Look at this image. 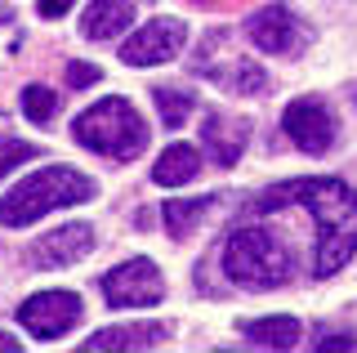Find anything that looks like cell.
<instances>
[{
	"mask_svg": "<svg viewBox=\"0 0 357 353\" xmlns=\"http://www.w3.org/2000/svg\"><path fill=\"white\" fill-rule=\"evenodd\" d=\"M308 206L317 219V250H312V273L317 278H335L353 255H357V193L344 179H290L268 188L255 211H282V206Z\"/></svg>",
	"mask_w": 357,
	"mask_h": 353,
	"instance_id": "1",
	"label": "cell"
},
{
	"mask_svg": "<svg viewBox=\"0 0 357 353\" xmlns=\"http://www.w3.org/2000/svg\"><path fill=\"white\" fill-rule=\"evenodd\" d=\"M94 197V183L81 170H67V165H45L31 179H22L9 197H0V224L5 228H22L31 219L63 211V206H81Z\"/></svg>",
	"mask_w": 357,
	"mask_h": 353,
	"instance_id": "2",
	"label": "cell"
},
{
	"mask_svg": "<svg viewBox=\"0 0 357 353\" xmlns=\"http://www.w3.org/2000/svg\"><path fill=\"white\" fill-rule=\"evenodd\" d=\"M223 273L245 291H273L290 278V250L282 246L277 233L245 224L223 241Z\"/></svg>",
	"mask_w": 357,
	"mask_h": 353,
	"instance_id": "3",
	"label": "cell"
},
{
	"mask_svg": "<svg viewBox=\"0 0 357 353\" xmlns=\"http://www.w3.org/2000/svg\"><path fill=\"white\" fill-rule=\"evenodd\" d=\"M72 135L85 143L89 152H103V157H116V161H130L143 152V143H148V126H143V117L134 112L130 98H103V103H94L89 112L76 117Z\"/></svg>",
	"mask_w": 357,
	"mask_h": 353,
	"instance_id": "4",
	"label": "cell"
},
{
	"mask_svg": "<svg viewBox=\"0 0 357 353\" xmlns=\"http://www.w3.org/2000/svg\"><path fill=\"white\" fill-rule=\"evenodd\" d=\"M81 313H85V304H81V295H72V291H40V295H31V300L18 304V322L36 340L67 336V331L81 322Z\"/></svg>",
	"mask_w": 357,
	"mask_h": 353,
	"instance_id": "5",
	"label": "cell"
},
{
	"mask_svg": "<svg viewBox=\"0 0 357 353\" xmlns=\"http://www.w3.org/2000/svg\"><path fill=\"white\" fill-rule=\"evenodd\" d=\"M161 295H165V282L152 260H130L103 278V300L112 308H148V304H161Z\"/></svg>",
	"mask_w": 357,
	"mask_h": 353,
	"instance_id": "6",
	"label": "cell"
},
{
	"mask_svg": "<svg viewBox=\"0 0 357 353\" xmlns=\"http://www.w3.org/2000/svg\"><path fill=\"white\" fill-rule=\"evenodd\" d=\"M188 40V23L183 18H152L143 23L134 36L121 45V59L130 68H156V63H170Z\"/></svg>",
	"mask_w": 357,
	"mask_h": 353,
	"instance_id": "7",
	"label": "cell"
},
{
	"mask_svg": "<svg viewBox=\"0 0 357 353\" xmlns=\"http://www.w3.org/2000/svg\"><path fill=\"white\" fill-rule=\"evenodd\" d=\"M282 130L290 135L295 148L312 152V157L326 152L335 143V121H331V112H326L321 98H295V103L286 107V117H282Z\"/></svg>",
	"mask_w": 357,
	"mask_h": 353,
	"instance_id": "8",
	"label": "cell"
},
{
	"mask_svg": "<svg viewBox=\"0 0 357 353\" xmlns=\"http://www.w3.org/2000/svg\"><path fill=\"white\" fill-rule=\"evenodd\" d=\"M245 36H250L264 54H295L308 40V31L286 5H268V9H259V14L245 23Z\"/></svg>",
	"mask_w": 357,
	"mask_h": 353,
	"instance_id": "9",
	"label": "cell"
},
{
	"mask_svg": "<svg viewBox=\"0 0 357 353\" xmlns=\"http://www.w3.org/2000/svg\"><path fill=\"white\" fill-rule=\"evenodd\" d=\"M89 250H94V228L89 224H67V228L45 233L36 246H31V264H36V269H67V264L85 260Z\"/></svg>",
	"mask_w": 357,
	"mask_h": 353,
	"instance_id": "10",
	"label": "cell"
},
{
	"mask_svg": "<svg viewBox=\"0 0 357 353\" xmlns=\"http://www.w3.org/2000/svg\"><path fill=\"white\" fill-rule=\"evenodd\" d=\"M201 139H206V148H210V161H219V165H237V161H241L245 139H250V126H245V121H228V117L210 112V117H206V126H201Z\"/></svg>",
	"mask_w": 357,
	"mask_h": 353,
	"instance_id": "11",
	"label": "cell"
},
{
	"mask_svg": "<svg viewBox=\"0 0 357 353\" xmlns=\"http://www.w3.org/2000/svg\"><path fill=\"white\" fill-rule=\"evenodd\" d=\"M170 336L161 322H139V326H103V331H94V336L85 340V353H98V349H156L161 340Z\"/></svg>",
	"mask_w": 357,
	"mask_h": 353,
	"instance_id": "12",
	"label": "cell"
},
{
	"mask_svg": "<svg viewBox=\"0 0 357 353\" xmlns=\"http://www.w3.org/2000/svg\"><path fill=\"white\" fill-rule=\"evenodd\" d=\"M134 23V5L130 0H89L85 18H81V36L85 40H112Z\"/></svg>",
	"mask_w": 357,
	"mask_h": 353,
	"instance_id": "13",
	"label": "cell"
},
{
	"mask_svg": "<svg viewBox=\"0 0 357 353\" xmlns=\"http://www.w3.org/2000/svg\"><path fill=\"white\" fill-rule=\"evenodd\" d=\"M201 174V152L192 143H170V148L161 152V161L152 165V179L161 183V188H178V183L197 179Z\"/></svg>",
	"mask_w": 357,
	"mask_h": 353,
	"instance_id": "14",
	"label": "cell"
},
{
	"mask_svg": "<svg viewBox=\"0 0 357 353\" xmlns=\"http://www.w3.org/2000/svg\"><path fill=\"white\" fill-rule=\"evenodd\" d=\"M245 340L259 349H295L299 345V322L295 317H259V322H245Z\"/></svg>",
	"mask_w": 357,
	"mask_h": 353,
	"instance_id": "15",
	"label": "cell"
},
{
	"mask_svg": "<svg viewBox=\"0 0 357 353\" xmlns=\"http://www.w3.org/2000/svg\"><path fill=\"white\" fill-rule=\"evenodd\" d=\"M215 211V197H174V202H165V224H170L174 237H188L197 233V224Z\"/></svg>",
	"mask_w": 357,
	"mask_h": 353,
	"instance_id": "16",
	"label": "cell"
},
{
	"mask_svg": "<svg viewBox=\"0 0 357 353\" xmlns=\"http://www.w3.org/2000/svg\"><path fill=\"white\" fill-rule=\"evenodd\" d=\"M206 72H210V81H219L223 90H232V94H259L268 85L264 68L259 63H245V59H237L232 68H206Z\"/></svg>",
	"mask_w": 357,
	"mask_h": 353,
	"instance_id": "17",
	"label": "cell"
},
{
	"mask_svg": "<svg viewBox=\"0 0 357 353\" xmlns=\"http://www.w3.org/2000/svg\"><path fill=\"white\" fill-rule=\"evenodd\" d=\"M156 107H161V121L165 126H183L192 117V90H174V85H156L152 90Z\"/></svg>",
	"mask_w": 357,
	"mask_h": 353,
	"instance_id": "18",
	"label": "cell"
},
{
	"mask_svg": "<svg viewBox=\"0 0 357 353\" xmlns=\"http://www.w3.org/2000/svg\"><path fill=\"white\" fill-rule=\"evenodd\" d=\"M54 107H59V94H54L50 85H27V90H22V112L31 121H50Z\"/></svg>",
	"mask_w": 357,
	"mask_h": 353,
	"instance_id": "19",
	"label": "cell"
},
{
	"mask_svg": "<svg viewBox=\"0 0 357 353\" xmlns=\"http://www.w3.org/2000/svg\"><path fill=\"white\" fill-rule=\"evenodd\" d=\"M36 157V148L31 143H22V139H0V179H5L9 170H18L22 161H31Z\"/></svg>",
	"mask_w": 357,
	"mask_h": 353,
	"instance_id": "20",
	"label": "cell"
},
{
	"mask_svg": "<svg viewBox=\"0 0 357 353\" xmlns=\"http://www.w3.org/2000/svg\"><path fill=\"white\" fill-rule=\"evenodd\" d=\"M98 68H89V63H67V90H85V85L98 81Z\"/></svg>",
	"mask_w": 357,
	"mask_h": 353,
	"instance_id": "21",
	"label": "cell"
},
{
	"mask_svg": "<svg viewBox=\"0 0 357 353\" xmlns=\"http://www.w3.org/2000/svg\"><path fill=\"white\" fill-rule=\"evenodd\" d=\"M76 0H36V9H40V18H63L67 9H72Z\"/></svg>",
	"mask_w": 357,
	"mask_h": 353,
	"instance_id": "22",
	"label": "cell"
},
{
	"mask_svg": "<svg viewBox=\"0 0 357 353\" xmlns=\"http://www.w3.org/2000/svg\"><path fill=\"white\" fill-rule=\"evenodd\" d=\"M317 349H357V340L353 336H326V340H317Z\"/></svg>",
	"mask_w": 357,
	"mask_h": 353,
	"instance_id": "23",
	"label": "cell"
},
{
	"mask_svg": "<svg viewBox=\"0 0 357 353\" xmlns=\"http://www.w3.org/2000/svg\"><path fill=\"white\" fill-rule=\"evenodd\" d=\"M0 349H5V353H18L22 345H18V340H9V336H5V331H0Z\"/></svg>",
	"mask_w": 357,
	"mask_h": 353,
	"instance_id": "24",
	"label": "cell"
},
{
	"mask_svg": "<svg viewBox=\"0 0 357 353\" xmlns=\"http://www.w3.org/2000/svg\"><path fill=\"white\" fill-rule=\"evenodd\" d=\"M201 5H215V0H201Z\"/></svg>",
	"mask_w": 357,
	"mask_h": 353,
	"instance_id": "25",
	"label": "cell"
}]
</instances>
